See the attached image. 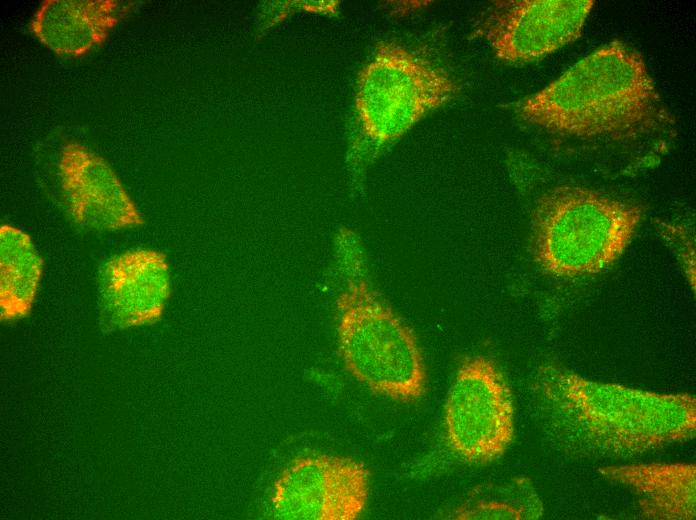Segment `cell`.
<instances>
[{"mask_svg":"<svg viewBox=\"0 0 696 520\" xmlns=\"http://www.w3.org/2000/svg\"><path fill=\"white\" fill-rule=\"evenodd\" d=\"M534 392L541 423L564 451L587 457L641 456L696 434V398L591 380L544 365Z\"/></svg>","mask_w":696,"mask_h":520,"instance_id":"cell-1","label":"cell"},{"mask_svg":"<svg viewBox=\"0 0 696 520\" xmlns=\"http://www.w3.org/2000/svg\"><path fill=\"white\" fill-rule=\"evenodd\" d=\"M516 112L531 125L580 138H624L669 123L643 56L619 40L520 101Z\"/></svg>","mask_w":696,"mask_h":520,"instance_id":"cell-2","label":"cell"},{"mask_svg":"<svg viewBox=\"0 0 696 520\" xmlns=\"http://www.w3.org/2000/svg\"><path fill=\"white\" fill-rule=\"evenodd\" d=\"M343 285L336 333L345 369L371 392L402 403L426 394L427 374L417 338L372 286L356 235L341 229L335 244Z\"/></svg>","mask_w":696,"mask_h":520,"instance_id":"cell-3","label":"cell"},{"mask_svg":"<svg viewBox=\"0 0 696 520\" xmlns=\"http://www.w3.org/2000/svg\"><path fill=\"white\" fill-rule=\"evenodd\" d=\"M641 219L635 204L579 185H558L539 197L532 214L534 261L557 277L599 273L623 254Z\"/></svg>","mask_w":696,"mask_h":520,"instance_id":"cell-4","label":"cell"},{"mask_svg":"<svg viewBox=\"0 0 696 520\" xmlns=\"http://www.w3.org/2000/svg\"><path fill=\"white\" fill-rule=\"evenodd\" d=\"M457 91L453 78L428 59L393 41L379 43L357 82L355 114L362 144L379 150L392 143Z\"/></svg>","mask_w":696,"mask_h":520,"instance_id":"cell-5","label":"cell"},{"mask_svg":"<svg viewBox=\"0 0 696 520\" xmlns=\"http://www.w3.org/2000/svg\"><path fill=\"white\" fill-rule=\"evenodd\" d=\"M446 444L460 460L487 465L500 459L515 436L511 388L496 362L471 355L460 363L443 412Z\"/></svg>","mask_w":696,"mask_h":520,"instance_id":"cell-6","label":"cell"},{"mask_svg":"<svg viewBox=\"0 0 696 520\" xmlns=\"http://www.w3.org/2000/svg\"><path fill=\"white\" fill-rule=\"evenodd\" d=\"M370 494V471L363 462L338 455L294 458L273 484L271 504L285 520H356Z\"/></svg>","mask_w":696,"mask_h":520,"instance_id":"cell-7","label":"cell"},{"mask_svg":"<svg viewBox=\"0 0 696 520\" xmlns=\"http://www.w3.org/2000/svg\"><path fill=\"white\" fill-rule=\"evenodd\" d=\"M594 0H501L485 10L478 32L495 56L533 61L581 36Z\"/></svg>","mask_w":696,"mask_h":520,"instance_id":"cell-8","label":"cell"},{"mask_svg":"<svg viewBox=\"0 0 696 520\" xmlns=\"http://www.w3.org/2000/svg\"><path fill=\"white\" fill-rule=\"evenodd\" d=\"M58 170L72 219L100 231L142 225L144 220L111 166L76 141L61 149Z\"/></svg>","mask_w":696,"mask_h":520,"instance_id":"cell-9","label":"cell"},{"mask_svg":"<svg viewBox=\"0 0 696 520\" xmlns=\"http://www.w3.org/2000/svg\"><path fill=\"white\" fill-rule=\"evenodd\" d=\"M100 310L109 327L128 328L157 321L170 296L164 253L128 250L110 258L100 271Z\"/></svg>","mask_w":696,"mask_h":520,"instance_id":"cell-10","label":"cell"},{"mask_svg":"<svg viewBox=\"0 0 696 520\" xmlns=\"http://www.w3.org/2000/svg\"><path fill=\"white\" fill-rule=\"evenodd\" d=\"M130 6L116 0H45L30 30L56 54L81 57L107 39Z\"/></svg>","mask_w":696,"mask_h":520,"instance_id":"cell-11","label":"cell"},{"mask_svg":"<svg viewBox=\"0 0 696 520\" xmlns=\"http://www.w3.org/2000/svg\"><path fill=\"white\" fill-rule=\"evenodd\" d=\"M612 483L637 496L639 514L650 520L696 518V466L694 463H633L602 467Z\"/></svg>","mask_w":696,"mask_h":520,"instance_id":"cell-12","label":"cell"},{"mask_svg":"<svg viewBox=\"0 0 696 520\" xmlns=\"http://www.w3.org/2000/svg\"><path fill=\"white\" fill-rule=\"evenodd\" d=\"M43 260L21 229L0 228V310L4 320L29 314L39 286Z\"/></svg>","mask_w":696,"mask_h":520,"instance_id":"cell-13","label":"cell"},{"mask_svg":"<svg viewBox=\"0 0 696 520\" xmlns=\"http://www.w3.org/2000/svg\"><path fill=\"white\" fill-rule=\"evenodd\" d=\"M544 514L542 500L530 478L483 483L473 488L446 518L452 520H535Z\"/></svg>","mask_w":696,"mask_h":520,"instance_id":"cell-14","label":"cell"}]
</instances>
